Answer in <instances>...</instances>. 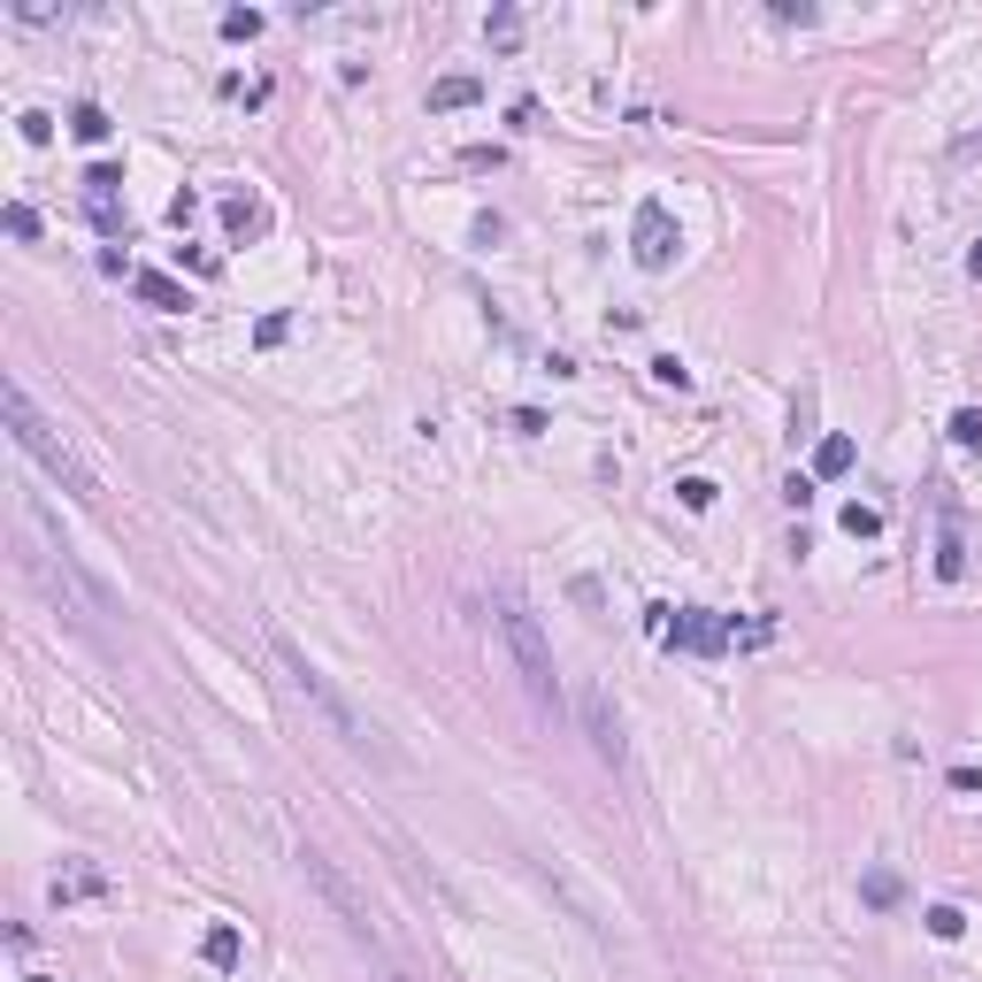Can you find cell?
<instances>
[{"label": "cell", "instance_id": "6da1fadb", "mask_svg": "<svg viewBox=\"0 0 982 982\" xmlns=\"http://www.w3.org/2000/svg\"><path fill=\"white\" fill-rule=\"evenodd\" d=\"M0 415H8V438H15V446H23V453H31V461H39V469H46L54 484L70 491L77 506H100V477H93V469H85V461L70 453V438H62V430H54V423H46V415L31 407V392H23L15 376L0 384Z\"/></svg>", "mask_w": 982, "mask_h": 982}, {"label": "cell", "instance_id": "7a4b0ae2", "mask_svg": "<svg viewBox=\"0 0 982 982\" xmlns=\"http://www.w3.org/2000/svg\"><path fill=\"white\" fill-rule=\"evenodd\" d=\"M269 653H277V668L292 675V691H300V698H308V706H316V714L330 722V737H338V745H353V752H376V760H384L376 729H369V722L345 706V691H338V683H330V675H323V668H316L308 653H300L292 638H269Z\"/></svg>", "mask_w": 982, "mask_h": 982}, {"label": "cell", "instance_id": "3957f363", "mask_svg": "<svg viewBox=\"0 0 982 982\" xmlns=\"http://www.w3.org/2000/svg\"><path fill=\"white\" fill-rule=\"evenodd\" d=\"M499 638H506V653H514V668H522L530 698H537L545 714H561V675H553V645H545L537 615H530L514 591H499Z\"/></svg>", "mask_w": 982, "mask_h": 982}, {"label": "cell", "instance_id": "277c9868", "mask_svg": "<svg viewBox=\"0 0 982 982\" xmlns=\"http://www.w3.org/2000/svg\"><path fill=\"white\" fill-rule=\"evenodd\" d=\"M675 254H683V231H675V215L660 207V200H645L638 207V223H630V261L638 269H675Z\"/></svg>", "mask_w": 982, "mask_h": 982}, {"label": "cell", "instance_id": "5b68a950", "mask_svg": "<svg viewBox=\"0 0 982 982\" xmlns=\"http://www.w3.org/2000/svg\"><path fill=\"white\" fill-rule=\"evenodd\" d=\"M660 645H675V653H729V622L722 615H706V607H675L668 615V630H660Z\"/></svg>", "mask_w": 982, "mask_h": 982}, {"label": "cell", "instance_id": "8992f818", "mask_svg": "<svg viewBox=\"0 0 982 982\" xmlns=\"http://www.w3.org/2000/svg\"><path fill=\"white\" fill-rule=\"evenodd\" d=\"M300 867H308V875L323 883V898H330V906H338V914H345V929H353L361 944H376V929H369V914H361V898H353V890H345V883L330 875V860H323V852H316V844L300 852Z\"/></svg>", "mask_w": 982, "mask_h": 982}, {"label": "cell", "instance_id": "52a82bcc", "mask_svg": "<svg viewBox=\"0 0 982 982\" xmlns=\"http://www.w3.org/2000/svg\"><path fill=\"white\" fill-rule=\"evenodd\" d=\"M584 729H591V745H599V760H615V768H622V722H615V706H607V691H584Z\"/></svg>", "mask_w": 982, "mask_h": 982}, {"label": "cell", "instance_id": "ba28073f", "mask_svg": "<svg viewBox=\"0 0 982 982\" xmlns=\"http://www.w3.org/2000/svg\"><path fill=\"white\" fill-rule=\"evenodd\" d=\"M77 898H108V875L93 860H62V875H54V906H77Z\"/></svg>", "mask_w": 982, "mask_h": 982}, {"label": "cell", "instance_id": "9c48e42d", "mask_svg": "<svg viewBox=\"0 0 982 982\" xmlns=\"http://www.w3.org/2000/svg\"><path fill=\"white\" fill-rule=\"evenodd\" d=\"M131 292H139L147 308H162V316H184V308H192V292H184L177 277H162V269H139V277H131Z\"/></svg>", "mask_w": 982, "mask_h": 982}, {"label": "cell", "instance_id": "30bf717a", "mask_svg": "<svg viewBox=\"0 0 982 982\" xmlns=\"http://www.w3.org/2000/svg\"><path fill=\"white\" fill-rule=\"evenodd\" d=\"M200 960H207L215 975H231V968L246 960V937H238V921H215V929L200 937Z\"/></svg>", "mask_w": 982, "mask_h": 982}, {"label": "cell", "instance_id": "8fae6325", "mask_svg": "<svg viewBox=\"0 0 982 982\" xmlns=\"http://www.w3.org/2000/svg\"><path fill=\"white\" fill-rule=\"evenodd\" d=\"M852 461H860V446H852L844 430H829V438H821V446H814V477H821V484H836V477H852Z\"/></svg>", "mask_w": 982, "mask_h": 982}, {"label": "cell", "instance_id": "7c38bea8", "mask_svg": "<svg viewBox=\"0 0 982 982\" xmlns=\"http://www.w3.org/2000/svg\"><path fill=\"white\" fill-rule=\"evenodd\" d=\"M484 100V77H469V70H453V77H438L430 85V108L446 116V108H477Z\"/></svg>", "mask_w": 982, "mask_h": 982}, {"label": "cell", "instance_id": "4fadbf2b", "mask_svg": "<svg viewBox=\"0 0 982 982\" xmlns=\"http://www.w3.org/2000/svg\"><path fill=\"white\" fill-rule=\"evenodd\" d=\"M70 131H77L85 147H100V139H108L116 124H108V108H100V100H77V108H70Z\"/></svg>", "mask_w": 982, "mask_h": 982}, {"label": "cell", "instance_id": "5bb4252c", "mask_svg": "<svg viewBox=\"0 0 982 982\" xmlns=\"http://www.w3.org/2000/svg\"><path fill=\"white\" fill-rule=\"evenodd\" d=\"M116 192H124V169H116V162H93V169H85V200H93V207H116Z\"/></svg>", "mask_w": 982, "mask_h": 982}, {"label": "cell", "instance_id": "9a60e30c", "mask_svg": "<svg viewBox=\"0 0 982 982\" xmlns=\"http://www.w3.org/2000/svg\"><path fill=\"white\" fill-rule=\"evenodd\" d=\"M269 223V207H254V200H223V231L231 238H246V231H261Z\"/></svg>", "mask_w": 982, "mask_h": 982}, {"label": "cell", "instance_id": "2e32d148", "mask_svg": "<svg viewBox=\"0 0 982 982\" xmlns=\"http://www.w3.org/2000/svg\"><path fill=\"white\" fill-rule=\"evenodd\" d=\"M844 537H883V506L852 499V506H844Z\"/></svg>", "mask_w": 982, "mask_h": 982}, {"label": "cell", "instance_id": "e0dca14e", "mask_svg": "<svg viewBox=\"0 0 982 982\" xmlns=\"http://www.w3.org/2000/svg\"><path fill=\"white\" fill-rule=\"evenodd\" d=\"M921 929H929L937 944H952V937L968 929V914H960V906H929V914H921Z\"/></svg>", "mask_w": 982, "mask_h": 982}, {"label": "cell", "instance_id": "ac0fdd59", "mask_svg": "<svg viewBox=\"0 0 982 982\" xmlns=\"http://www.w3.org/2000/svg\"><path fill=\"white\" fill-rule=\"evenodd\" d=\"M937 576H944V584H952V576H968V553H960V537H952V530H944V545H937Z\"/></svg>", "mask_w": 982, "mask_h": 982}, {"label": "cell", "instance_id": "d6986e66", "mask_svg": "<svg viewBox=\"0 0 982 982\" xmlns=\"http://www.w3.org/2000/svg\"><path fill=\"white\" fill-rule=\"evenodd\" d=\"M675 499H683L691 514H706V506H714V484H706V477H683V484H675Z\"/></svg>", "mask_w": 982, "mask_h": 982}, {"label": "cell", "instance_id": "ffe728a7", "mask_svg": "<svg viewBox=\"0 0 982 982\" xmlns=\"http://www.w3.org/2000/svg\"><path fill=\"white\" fill-rule=\"evenodd\" d=\"M952 446H982V407H960L952 415Z\"/></svg>", "mask_w": 982, "mask_h": 982}, {"label": "cell", "instance_id": "44dd1931", "mask_svg": "<svg viewBox=\"0 0 982 982\" xmlns=\"http://www.w3.org/2000/svg\"><path fill=\"white\" fill-rule=\"evenodd\" d=\"M522 39V15L514 8H491V46H514Z\"/></svg>", "mask_w": 982, "mask_h": 982}, {"label": "cell", "instance_id": "7402d4cb", "mask_svg": "<svg viewBox=\"0 0 982 982\" xmlns=\"http://www.w3.org/2000/svg\"><path fill=\"white\" fill-rule=\"evenodd\" d=\"M867 906H898V875H890V867L867 875Z\"/></svg>", "mask_w": 982, "mask_h": 982}, {"label": "cell", "instance_id": "603a6c76", "mask_svg": "<svg viewBox=\"0 0 982 982\" xmlns=\"http://www.w3.org/2000/svg\"><path fill=\"white\" fill-rule=\"evenodd\" d=\"M254 31H261L254 8H231V15H223V39H254Z\"/></svg>", "mask_w": 982, "mask_h": 982}, {"label": "cell", "instance_id": "cb8c5ba5", "mask_svg": "<svg viewBox=\"0 0 982 982\" xmlns=\"http://www.w3.org/2000/svg\"><path fill=\"white\" fill-rule=\"evenodd\" d=\"M653 376H660V384H668V392H683V384H691V369H683L675 353H660V361H653Z\"/></svg>", "mask_w": 982, "mask_h": 982}, {"label": "cell", "instance_id": "d4e9b609", "mask_svg": "<svg viewBox=\"0 0 982 982\" xmlns=\"http://www.w3.org/2000/svg\"><path fill=\"white\" fill-rule=\"evenodd\" d=\"M23 139H31V147H46V139H54V116H46V108H31V116H23Z\"/></svg>", "mask_w": 982, "mask_h": 982}, {"label": "cell", "instance_id": "484cf974", "mask_svg": "<svg viewBox=\"0 0 982 982\" xmlns=\"http://www.w3.org/2000/svg\"><path fill=\"white\" fill-rule=\"evenodd\" d=\"M254 338H261V345H285V338H292V316H261Z\"/></svg>", "mask_w": 982, "mask_h": 982}, {"label": "cell", "instance_id": "4316f807", "mask_svg": "<svg viewBox=\"0 0 982 982\" xmlns=\"http://www.w3.org/2000/svg\"><path fill=\"white\" fill-rule=\"evenodd\" d=\"M8 231H15V238H39V215H31V207L15 200V207H8Z\"/></svg>", "mask_w": 982, "mask_h": 982}, {"label": "cell", "instance_id": "83f0119b", "mask_svg": "<svg viewBox=\"0 0 982 982\" xmlns=\"http://www.w3.org/2000/svg\"><path fill=\"white\" fill-rule=\"evenodd\" d=\"M952 791H968V799H982V768H952Z\"/></svg>", "mask_w": 982, "mask_h": 982}, {"label": "cell", "instance_id": "f1b7e54d", "mask_svg": "<svg viewBox=\"0 0 982 982\" xmlns=\"http://www.w3.org/2000/svg\"><path fill=\"white\" fill-rule=\"evenodd\" d=\"M968 269H975V277H982V238H975V246H968Z\"/></svg>", "mask_w": 982, "mask_h": 982}, {"label": "cell", "instance_id": "f546056e", "mask_svg": "<svg viewBox=\"0 0 982 982\" xmlns=\"http://www.w3.org/2000/svg\"><path fill=\"white\" fill-rule=\"evenodd\" d=\"M31 982H54V975H31Z\"/></svg>", "mask_w": 982, "mask_h": 982}, {"label": "cell", "instance_id": "4dcf8cb0", "mask_svg": "<svg viewBox=\"0 0 982 982\" xmlns=\"http://www.w3.org/2000/svg\"><path fill=\"white\" fill-rule=\"evenodd\" d=\"M392 982H407V975H392Z\"/></svg>", "mask_w": 982, "mask_h": 982}]
</instances>
